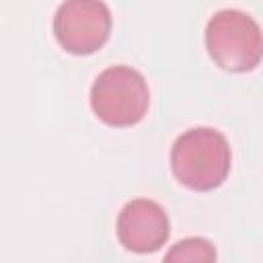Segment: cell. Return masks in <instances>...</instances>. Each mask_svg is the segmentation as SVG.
Listing matches in <instances>:
<instances>
[{"mask_svg": "<svg viewBox=\"0 0 263 263\" xmlns=\"http://www.w3.org/2000/svg\"><path fill=\"white\" fill-rule=\"evenodd\" d=\"M148 107V82L132 66H109L90 86V109L105 125L132 127L144 119Z\"/></svg>", "mask_w": 263, "mask_h": 263, "instance_id": "obj_3", "label": "cell"}, {"mask_svg": "<svg viewBox=\"0 0 263 263\" xmlns=\"http://www.w3.org/2000/svg\"><path fill=\"white\" fill-rule=\"evenodd\" d=\"M113 16L103 0H64L53 14V35L72 55L99 51L111 35Z\"/></svg>", "mask_w": 263, "mask_h": 263, "instance_id": "obj_4", "label": "cell"}, {"mask_svg": "<svg viewBox=\"0 0 263 263\" xmlns=\"http://www.w3.org/2000/svg\"><path fill=\"white\" fill-rule=\"evenodd\" d=\"M205 49L210 60L232 74L255 70L263 60V31L242 10H218L205 25Z\"/></svg>", "mask_w": 263, "mask_h": 263, "instance_id": "obj_2", "label": "cell"}, {"mask_svg": "<svg viewBox=\"0 0 263 263\" xmlns=\"http://www.w3.org/2000/svg\"><path fill=\"white\" fill-rule=\"evenodd\" d=\"M166 261H216V249L208 238L191 236L171 247L164 255Z\"/></svg>", "mask_w": 263, "mask_h": 263, "instance_id": "obj_6", "label": "cell"}, {"mask_svg": "<svg viewBox=\"0 0 263 263\" xmlns=\"http://www.w3.org/2000/svg\"><path fill=\"white\" fill-rule=\"evenodd\" d=\"M232 166V150L226 136L214 127H191L171 148L175 179L191 191L218 189Z\"/></svg>", "mask_w": 263, "mask_h": 263, "instance_id": "obj_1", "label": "cell"}, {"mask_svg": "<svg viewBox=\"0 0 263 263\" xmlns=\"http://www.w3.org/2000/svg\"><path fill=\"white\" fill-rule=\"evenodd\" d=\"M171 222L164 208L152 199L138 197L127 201L117 216V238L123 249L148 255L166 245Z\"/></svg>", "mask_w": 263, "mask_h": 263, "instance_id": "obj_5", "label": "cell"}]
</instances>
